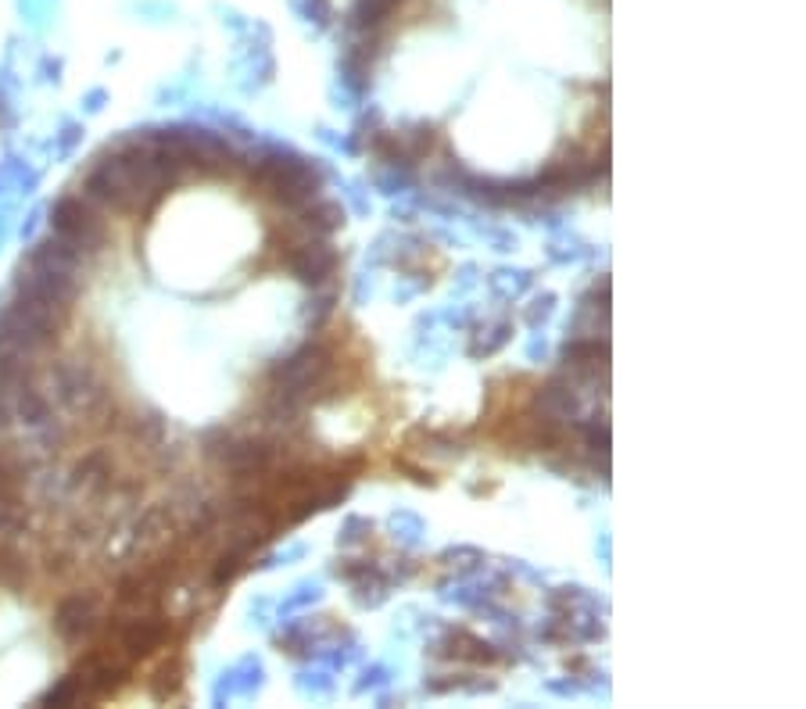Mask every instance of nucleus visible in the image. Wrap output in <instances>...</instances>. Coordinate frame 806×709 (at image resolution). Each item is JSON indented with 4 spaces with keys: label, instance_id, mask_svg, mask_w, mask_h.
<instances>
[{
    "label": "nucleus",
    "instance_id": "obj_1",
    "mask_svg": "<svg viewBox=\"0 0 806 709\" xmlns=\"http://www.w3.org/2000/svg\"><path fill=\"white\" fill-rule=\"evenodd\" d=\"M251 183L258 190H266L280 208H305L316 201L323 190V169L319 162H309L305 154H294L287 147H266L255 158V172Z\"/></svg>",
    "mask_w": 806,
    "mask_h": 709
},
{
    "label": "nucleus",
    "instance_id": "obj_2",
    "mask_svg": "<svg viewBox=\"0 0 806 709\" xmlns=\"http://www.w3.org/2000/svg\"><path fill=\"white\" fill-rule=\"evenodd\" d=\"M51 230L83 258H94L108 248V223H104L101 208L90 205L83 194L61 197L51 208Z\"/></svg>",
    "mask_w": 806,
    "mask_h": 709
},
{
    "label": "nucleus",
    "instance_id": "obj_3",
    "mask_svg": "<svg viewBox=\"0 0 806 709\" xmlns=\"http://www.w3.org/2000/svg\"><path fill=\"white\" fill-rule=\"evenodd\" d=\"M219 437V448H208V455H219L226 470L237 480H255L266 477L276 462V445L266 437Z\"/></svg>",
    "mask_w": 806,
    "mask_h": 709
},
{
    "label": "nucleus",
    "instance_id": "obj_4",
    "mask_svg": "<svg viewBox=\"0 0 806 709\" xmlns=\"http://www.w3.org/2000/svg\"><path fill=\"white\" fill-rule=\"evenodd\" d=\"M97 620H101V598L94 591H76V595L61 598L54 609V634L76 645L97 631Z\"/></svg>",
    "mask_w": 806,
    "mask_h": 709
},
{
    "label": "nucleus",
    "instance_id": "obj_5",
    "mask_svg": "<svg viewBox=\"0 0 806 709\" xmlns=\"http://www.w3.org/2000/svg\"><path fill=\"white\" fill-rule=\"evenodd\" d=\"M337 251L326 244L323 237H312V240H301L298 248L287 251V269L298 276L301 283H309V287H323L330 283V276L337 273Z\"/></svg>",
    "mask_w": 806,
    "mask_h": 709
},
{
    "label": "nucleus",
    "instance_id": "obj_6",
    "mask_svg": "<svg viewBox=\"0 0 806 709\" xmlns=\"http://www.w3.org/2000/svg\"><path fill=\"white\" fill-rule=\"evenodd\" d=\"M534 416L556 419V423H566V427H570V423L581 416V402H577L574 380L552 376L549 384L538 387V394H534Z\"/></svg>",
    "mask_w": 806,
    "mask_h": 709
},
{
    "label": "nucleus",
    "instance_id": "obj_7",
    "mask_svg": "<svg viewBox=\"0 0 806 709\" xmlns=\"http://www.w3.org/2000/svg\"><path fill=\"white\" fill-rule=\"evenodd\" d=\"M165 634H169V631H165L162 620L140 613V616H129L126 624L115 631V645H119L129 659H144V656H151L155 649H162Z\"/></svg>",
    "mask_w": 806,
    "mask_h": 709
},
{
    "label": "nucleus",
    "instance_id": "obj_8",
    "mask_svg": "<svg viewBox=\"0 0 806 709\" xmlns=\"http://www.w3.org/2000/svg\"><path fill=\"white\" fill-rule=\"evenodd\" d=\"M434 656H445V659H459V663H498L502 659V652L495 649V645H488L484 638H477V634L470 631H455V627H448L445 638L434 641Z\"/></svg>",
    "mask_w": 806,
    "mask_h": 709
},
{
    "label": "nucleus",
    "instance_id": "obj_9",
    "mask_svg": "<svg viewBox=\"0 0 806 709\" xmlns=\"http://www.w3.org/2000/svg\"><path fill=\"white\" fill-rule=\"evenodd\" d=\"M563 366L570 369V376L595 380V376L606 373V366H609L606 341H599V337H570L563 348Z\"/></svg>",
    "mask_w": 806,
    "mask_h": 709
},
{
    "label": "nucleus",
    "instance_id": "obj_10",
    "mask_svg": "<svg viewBox=\"0 0 806 709\" xmlns=\"http://www.w3.org/2000/svg\"><path fill=\"white\" fill-rule=\"evenodd\" d=\"M348 223V212H344L341 201H326V197H316L305 208H298V230L305 237H330L341 226Z\"/></svg>",
    "mask_w": 806,
    "mask_h": 709
},
{
    "label": "nucleus",
    "instance_id": "obj_11",
    "mask_svg": "<svg viewBox=\"0 0 806 709\" xmlns=\"http://www.w3.org/2000/svg\"><path fill=\"white\" fill-rule=\"evenodd\" d=\"M395 140H398V154H402V162L412 165V162H423V158L434 151V144H438V133H434V126L420 122V126L405 129V133H395Z\"/></svg>",
    "mask_w": 806,
    "mask_h": 709
},
{
    "label": "nucleus",
    "instance_id": "obj_12",
    "mask_svg": "<svg viewBox=\"0 0 806 709\" xmlns=\"http://www.w3.org/2000/svg\"><path fill=\"white\" fill-rule=\"evenodd\" d=\"M72 484L86 487V491H104V487H112V459L101 452L86 455V459L76 466V473H72Z\"/></svg>",
    "mask_w": 806,
    "mask_h": 709
},
{
    "label": "nucleus",
    "instance_id": "obj_13",
    "mask_svg": "<svg viewBox=\"0 0 806 709\" xmlns=\"http://www.w3.org/2000/svg\"><path fill=\"white\" fill-rule=\"evenodd\" d=\"M29 581V563L26 556L18 552L15 545H8V541H0V588L8 591H22Z\"/></svg>",
    "mask_w": 806,
    "mask_h": 709
},
{
    "label": "nucleus",
    "instance_id": "obj_14",
    "mask_svg": "<svg viewBox=\"0 0 806 709\" xmlns=\"http://www.w3.org/2000/svg\"><path fill=\"white\" fill-rule=\"evenodd\" d=\"M352 584H355V602H359V606H369V609H377L387 598V591H391V581L380 573V566L377 570H369L366 577H359V581H352Z\"/></svg>",
    "mask_w": 806,
    "mask_h": 709
},
{
    "label": "nucleus",
    "instance_id": "obj_15",
    "mask_svg": "<svg viewBox=\"0 0 806 709\" xmlns=\"http://www.w3.org/2000/svg\"><path fill=\"white\" fill-rule=\"evenodd\" d=\"M509 334H513V323H509V319H498V323L484 326L481 334L473 337L470 355H473V359H481V355H495V351L509 341Z\"/></svg>",
    "mask_w": 806,
    "mask_h": 709
},
{
    "label": "nucleus",
    "instance_id": "obj_16",
    "mask_svg": "<svg viewBox=\"0 0 806 709\" xmlns=\"http://www.w3.org/2000/svg\"><path fill=\"white\" fill-rule=\"evenodd\" d=\"M488 283L498 298H520V294L534 283V273H527V269H498Z\"/></svg>",
    "mask_w": 806,
    "mask_h": 709
},
{
    "label": "nucleus",
    "instance_id": "obj_17",
    "mask_svg": "<svg viewBox=\"0 0 806 709\" xmlns=\"http://www.w3.org/2000/svg\"><path fill=\"white\" fill-rule=\"evenodd\" d=\"M22 502V466L0 455V505H18Z\"/></svg>",
    "mask_w": 806,
    "mask_h": 709
},
{
    "label": "nucleus",
    "instance_id": "obj_18",
    "mask_svg": "<svg viewBox=\"0 0 806 709\" xmlns=\"http://www.w3.org/2000/svg\"><path fill=\"white\" fill-rule=\"evenodd\" d=\"M291 8L298 11L301 22L316 29H326L334 22V0H291Z\"/></svg>",
    "mask_w": 806,
    "mask_h": 709
},
{
    "label": "nucleus",
    "instance_id": "obj_19",
    "mask_svg": "<svg viewBox=\"0 0 806 709\" xmlns=\"http://www.w3.org/2000/svg\"><path fill=\"white\" fill-rule=\"evenodd\" d=\"M183 681V667L180 659H169V663H162L155 674V681H151V692H155V699H169L176 688H180Z\"/></svg>",
    "mask_w": 806,
    "mask_h": 709
},
{
    "label": "nucleus",
    "instance_id": "obj_20",
    "mask_svg": "<svg viewBox=\"0 0 806 709\" xmlns=\"http://www.w3.org/2000/svg\"><path fill=\"white\" fill-rule=\"evenodd\" d=\"M373 538V523L366 520V516H348L341 527V534H337V545L341 548H355V545H366V541Z\"/></svg>",
    "mask_w": 806,
    "mask_h": 709
},
{
    "label": "nucleus",
    "instance_id": "obj_21",
    "mask_svg": "<svg viewBox=\"0 0 806 709\" xmlns=\"http://www.w3.org/2000/svg\"><path fill=\"white\" fill-rule=\"evenodd\" d=\"M391 530H395V538H402L405 545H416L423 534V520L412 513H395L391 516Z\"/></svg>",
    "mask_w": 806,
    "mask_h": 709
},
{
    "label": "nucleus",
    "instance_id": "obj_22",
    "mask_svg": "<svg viewBox=\"0 0 806 709\" xmlns=\"http://www.w3.org/2000/svg\"><path fill=\"white\" fill-rule=\"evenodd\" d=\"M441 563L459 566V570H473V566L484 563V552H477V548H470V545H459V548H448V552H441Z\"/></svg>",
    "mask_w": 806,
    "mask_h": 709
},
{
    "label": "nucleus",
    "instance_id": "obj_23",
    "mask_svg": "<svg viewBox=\"0 0 806 709\" xmlns=\"http://www.w3.org/2000/svg\"><path fill=\"white\" fill-rule=\"evenodd\" d=\"M556 312V294H541V298H534L531 301V308L524 312V319H527V326H541L545 319Z\"/></svg>",
    "mask_w": 806,
    "mask_h": 709
},
{
    "label": "nucleus",
    "instance_id": "obj_24",
    "mask_svg": "<svg viewBox=\"0 0 806 709\" xmlns=\"http://www.w3.org/2000/svg\"><path fill=\"white\" fill-rule=\"evenodd\" d=\"M334 570H337V577H344V581H359V577H366L369 570H377V563H369V559H341Z\"/></svg>",
    "mask_w": 806,
    "mask_h": 709
},
{
    "label": "nucleus",
    "instance_id": "obj_25",
    "mask_svg": "<svg viewBox=\"0 0 806 709\" xmlns=\"http://www.w3.org/2000/svg\"><path fill=\"white\" fill-rule=\"evenodd\" d=\"M319 595H323V588L319 584H301L298 591H294L287 602H283V613H291V609H301V606H309V602H319Z\"/></svg>",
    "mask_w": 806,
    "mask_h": 709
},
{
    "label": "nucleus",
    "instance_id": "obj_26",
    "mask_svg": "<svg viewBox=\"0 0 806 709\" xmlns=\"http://www.w3.org/2000/svg\"><path fill=\"white\" fill-rule=\"evenodd\" d=\"M334 298H337L334 291H326L323 298H316V301H312V305H316V308H309V319H312V326H319V319H326V316H330V312H334Z\"/></svg>",
    "mask_w": 806,
    "mask_h": 709
},
{
    "label": "nucleus",
    "instance_id": "obj_27",
    "mask_svg": "<svg viewBox=\"0 0 806 709\" xmlns=\"http://www.w3.org/2000/svg\"><path fill=\"white\" fill-rule=\"evenodd\" d=\"M387 681H391V670L373 667V670H366V681H359V692H369V688H384Z\"/></svg>",
    "mask_w": 806,
    "mask_h": 709
},
{
    "label": "nucleus",
    "instance_id": "obj_28",
    "mask_svg": "<svg viewBox=\"0 0 806 709\" xmlns=\"http://www.w3.org/2000/svg\"><path fill=\"white\" fill-rule=\"evenodd\" d=\"M11 419H15V398H11V394L0 387V430L11 427Z\"/></svg>",
    "mask_w": 806,
    "mask_h": 709
}]
</instances>
